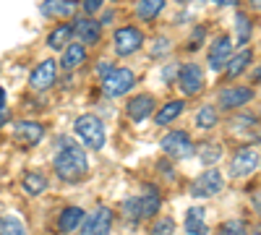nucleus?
I'll list each match as a JSON object with an SVG mask.
<instances>
[{"instance_id": "nucleus-40", "label": "nucleus", "mask_w": 261, "mask_h": 235, "mask_svg": "<svg viewBox=\"0 0 261 235\" xmlns=\"http://www.w3.org/2000/svg\"><path fill=\"white\" fill-rule=\"evenodd\" d=\"M253 134H256V139H261V118L256 120V128H253Z\"/></svg>"}, {"instance_id": "nucleus-1", "label": "nucleus", "mask_w": 261, "mask_h": 235, "mask_svg": "<svg viewBox=\"0 0 261 235\" xmlns=\"http://www.w3.org/2000/svg\"><path fill=\"white\" fill-rule=\"evenodd\" d=\"M53 167H55L60 180L79 183V180L86 178V173H89V157H86V152L81 146H76L73 141H63L60 152L53 160Z\"/></svg>"}, {"instance_id": "nucleus-14", "label": "nucleus", "mask_w": 261, "mask_h": 235, "mask_svg": "<svg viewBox=\"0 0 261 235\" xmlns=\"http://www.w3.org/2000/svg\"><path fill=\"white\" fill-rule=\"evenodd\" d=\"M84 220H86V212L81 206H65L58 217V230L63 235H73L76 230H81Z\"/></svg>"}, {"instance_id": "nucleus-12", "label": "nucleus", "mask_w": 261, "mask_h": 235, "mask_svg": "<svg viewBox=\"0 0 261 235\" xmlns=\"http://www.w3.org/2000/svg\"><path fill=\"white\" fill-rule=\"evenodd\" d=\"M230 58H232V39L227 34H220L212 42V47H209V68L214 73H220L227 66Z\"/></svg>"}, {"instance_id": "nucleus-36", "label": "nucleus", "mask_w": 261, "mask_h": 235, "mask_svg": "<svg viewBox=\"0 0 261 235\" xmlns=\"http://www.w3.org/2000/svg\"><path fill=\"white\" fill-rule=\"evenodd\" d=\"M6 123V89L0 87V128Z\"/></svg>"}, {"instance_id": "nucleus-18", "label": "nucleus", "mask_w": 261, "mask_h": 235, "mask_svg": "<svg viewBox=\"0 0 261 235\" xmlns=\"http://www.w3.org/2000/svg\"><path fill=\"white\" fill-rule=\"evenodd\" d=\"M39 8H42V16H47V18L50 16L53 18H71L79 11L76 0H45Z\"/></svg>"}, {"instance_id": "nucleus-17", "label": "nucleus", "mask_w": 261, "mask_h": 235, "mask_svg": "<svg viewBox=\"0 0 261 235\" xmlns=\"http://www.w3.org/2000/svg\"><path fill=\"white\" fill-rule=\"evenodd\" d=\"M139 206H141V220L157 217V212H160V206H162L160 188H154V186H144V194L139 196Z\"/></svg>"}, {"instance_id": "nucleus-38", "label": "nucleus", "mask_w": 261, "mask_h": 235, "mask_svg": "<svg viewBox=\"0 0 261 235\" xmlns=\"http://www.w3.org/2000/svg\"><path fill=\"white\" fill-rule=\"evenodd\" d=\"M220 8H232V6H238V0H214Z\"/></svg>"}, {"instance_id": "nucleus-32", "label": "nucleus", "mask_w": 261, "mask_h": 235, "mask_svg": "<svg viewBox=\"0 0 261 235\" xmlns=\"http://www.w3.org/2000/svg\"><path fill=\"white\" fill-rule=\"evenodd\" d=\"M123 215H125V220H141V206H139V196H128L125 201H123Z\"/></svg>"}, {"instance_id": "nucleus-5", "label": "nucleus", "mask_w": 261, "mask_h": 235, "mask_svg": "<svg viewBox=\"0 0 261 235\" xmlns=\"http://www.w3.org/2000/svg\"><path fill=\"white\" fill-rule=\"evenodd\" d=\"M141 45H144V32L134 24H125L113 34V50L118 58H130L141 50Z\"/></svg>"}, {"instance_id": "nucleus-20", "label": "nucleus", "mask_w": 261, "mask_h": 235, "mask_svg": "<svg viewBox=\"0 0 261 235\" xmlns=\"http://www.w3.org/2000/svg\"><path fill=\"white\" fill-rule=\"evenodd\" d=\"M73 34H76L73 24H68V21H63V24H58V27H55L50 34H47V45H50V50H65V47L71 45Z\"/></svg>"}, {"instance_id": "nucleus-7", "label": "nucleus", "mask_w": 261, "mask_h": 235, "mask_svg": "<svg viewBox=\"0 0 261 235\" xmlns=\"http://www.w3.org/2000/svg\"><path fill=\"white\" fill-rule=\"evenodd\" d=\"M261 165V154H258V149L256 146H241L235 152V157L230 160V178H235V180H243V178H248L253 170Z\"/></svg>"}, {"instance_id": "nucleus-16", "label": "nucleus", "mask_w": 261, "mask_h": 235, "mask_svg": "<svg viewBox=\"0 0 261 235\" xmlns=\"http://www.w3.org/2000/svg\"><path fill=\"white\" fill-rule=\"evenodd\" d=\"M13 134H16V139L21 144L34 146V144H39L42 139H45V125L37 123V120H21V123H16Z\"/></svg>"}, {"instance_id": "nucleus-11", "label": "nucleus", "mask_w": 261, "mask_h": 235, "mask_svg": "<svg viewBox=\"0 0 261 235\" xmlns=\"http://www.w3.org/2000/svg\"><path fill=\"white\" fill-rule=\"evenodd\" d=\"M55 81H58V60H55V58H47V60H42L39 66L32 71L29 87H32L34 92H45V89L53 87Z\"/></svg>"}, {"instance_id": "nucleus-41", "label": "nucleus", "mask_w": 261, "mask_h": 235, "mask_svg": "<svg viewBox=\"0 0 261 235\" xmlns=\"http://www.w3.org/2000/svg\"><path fill=\"white\" fill-rule=\"evenodd\" d=\"M251 3V8H256V11H261V0H248Z\"/></svg>"}, {"instance_id": "nucleus-23", "label": "nucleus", "mask_w": 261, "mask_h": 235, "mask_svg": "<svg viewBox=\"0 0 261 235\" xmlns=\"http://www.w3.org/2000/svg\"><path fill=\"white\" fill-rule=\"evenodd\" d=\"M84 60H86V45H84V42H79V45H68V47L63 50L60 66H63V71H76Z\"/></svg>"}, {"instance_id": "nucleus-10", "label": "nucleus", "mask_w": 261, "mask_h": 235, "mask_svg": "<svg viewBox=\"0 0 261 235\" xmlns=\"http://www.w3.org/2000/svg\"><path fill=\"white\" fill-rule=\"evenodd\" d=\"M251 99H253L251 87H225V89H220V97H217V108L220 110H241Z\"/></svg>"}, {"instance_id": "nucleus-39", "label": "nucleus", "mask_w": 261, "mask_h": 235, "mask_svg": "<svg viewBox=\"0 0 261 235\" xmlns=\"http://www.w3.org/2000/svg\"><path fill=\"white\" fill-rule=\"evenodd\" d=\"M253 81H256V84H261V63H258L256 71H253Z\"/></svg>"}, {"instance_id": "nucleus-29", "label": "nucleus", "mask_w": 261, "mask_h": 235, "mask_svg": "<svg viewBox=\"0 0 261 235\" xmlns=\"http://www.w3.org/2000/svg\"><path fill=\"white\" fill-rule=\"evenodd\" d=\"M0 235H27V227L16 215L0 217Z\"/></svg>"}, {"instance_id": "nucleus-25", "label": "nucleus", "mask_w": 261, "mask_h": 235, "mask_svg": "<svg viewBox=\"0 0 261 235\" xmlns=\"http://www.w3.org/2000/svg\"><path fill=\"white\" fill-rule=\"evenodd\" d=\"M165 11V0H136V16L141 21H154Z\"/></svg>"}, {"instance_id": "nucleus-31", "label": "nucleus", "mask_w": 261, "mask_h": 235, "mask_svg": "<svg viewBox=\"0 0 261 235\" xmlns=\"http://www.w3.org/2000/svg\"><path fill=\"white\" fill-rule=\"evenodd\" d=\"M172 50V39L170 37H157L151 42V58H167Z\"/></svg>"}, {"instance_id": "nucleus-42", "label": "nucleus", "mask_w": 261, "mask_h": 235, "mask_svg": "<svg viewBox=\"0 0 261 235\" xmlns=\"http://www.w3.org/2000/svg\"><path fill=\"white\" fill-rule=\"evenodd\" d=\"M253 235H261V225H258V227H256V230H253Z\"/></svg>"}, {"instance_id": "nucleus-26", "label": "nucleus", "mask_w": 261, "mask_h": 235, "mask_svg": "<svg viewBox=\"0 0 261 235\" xmlns=\"http://www.w3.org/2000/svg\"><path fill=\"white\" fill-rule=\"evenodd\" d=\"M217 120H220V113H217V108H212V105H204L193 118L196 128H201V131H212V128L217 125Z\"/></svg>"}, {"instance_id": "nucleus-28", "label": "nucleus", "mask_w": 261, "mask_h": 235, "mask_svg": "<svg viewBox=\"0 0 261 235\" xmlns=\"http://www.w3.org/2000/svg\"><path fill=\"white\" fill-rule=\"evenodd\" d=\"M235 34H238V45H248V39H251V18L246 11H238L235 13Z\"/></svg>"}, {"instance_id": "nucleus-8", "label": "nucleus", "mask_w": 261, "mask_h": 235, "mask_svg": "<svg viewBox=\"0 0 261 235\" xmlns=\"http://www.w3.org/2000/svg\"><path fill=\"white\" fill-rule=\"evenodd\" d=\"M81 232L84 235H110L113 232V209L107 204H99L92 215H86Z\"/></svg>"}, {"instance_id": "nucleus-19", "label": "nucleus", "mask_w": 261, "mask_h": 235, "mask_svg": "<svg viewBox=\"0 0 261 235\" xmlns=\"http://www.w3.org/2000/svg\"><path fill=\"white\" fill-rule=\"evenodd\" d=\"M251 60H253V50L251 47H241L238 53H232V58L227 60V79H238L241 73H246L248 71V66H251Z\"/></svg>"}, {"instance_id": "nucleus-27", "label": "nucleus", "mask_w": 261, "mask_h": 235, "mask_svg": "<svg viewBox=\"0 0 261 235\" xmlns=\"http://www.w3.org/2000/svg\"><path fill=\"white\" fill-rule=\"evenodd\" d=\"M21 186H24V191L29 196H39L42 191L47 188V178L42 175V173H27L24 180H21Z\"/></svg>"}, {"instance_id": "nucleus-43", "label": "nucleus", "mask_w": 261, "mask_h": 235, "mask_svg": "<svg viewBox=\"0 0 261 235\" xmlns=\"http://www.w3.org/2000/svg\"><path fill=\"white\" fill-rule=\"evenodd\" d=\"M115 3H118V0H115Z\"/></svg>"}, {"instance_id": "nucleus-21", "label": "nucleus", "mask_w": 261, "mask_h": 235, "mask_svg": "<svg viewBox=\"0 0 261 235\" xmlns=\"http://www.w3.org/2000/svg\"><path fill=\"white\" fill-rule=\"evenodd\" d=\"M183 110H186V99H170L154 113V123L157 125H170L172 120H178L183 115Z\"/></svg>"}, {"instance_id": "nucleus-35", "label": "nucleus", "mask_w": 261, "mask_h": 235, "mask_svg": "<svg viewBox=\"0 0 261 235\" xmlns=\"http://www.w3.org/2000/svg\"><path fill=\"white\" fill-rule=\"evenodd\" d=\"M102 6H105V0H81V8H84V13H86V16L99 13V11H102Z\"/></svg>"}, {"instance_id": "nucleus-13", "label": "nucleus", "mask_w": 261, "mask_h": 235, "mask_svg": "<svg viewBox=\"0 0 261 235\" xmlns=\"http://www.w3.org/2000/svg\"><path fill=\"white\" fill-rule=\"evenodd\" d=\"M125 113H128V118L134 123H144L146 118H151L157 113V102H154L151 94H136L134 99H128Z\"/></svg>"}, {"instance_id": "nucleus-34", "label": "nucleus", "mask_w": 261, "mask_h": 235, "mask_svg": "<svg viewBox=\"0 0 261 235\" xmlns=\"http://www.w3.org/2000/svg\"><path fill=\"white\" fill-rule=\"evenodd\" d=\"M204 37H206V27H196V29L191 32V39H188L186 50H188V53H196V47H201Z\"/></svg>"}, {"instance_id": "nucleus-4", "label": "nucleus", "mask_w": 261, "mask_h": 235, "mask_svg": "<svg viewBox=\"0 0 261 235\" xmlns=\"http://www.w3.org/2000/svg\"><path fill=\"white\" fill-rule=\"evenodd\" d=\"M222 188H225V175L217 167H206L199 178H193L191 196L193 199H214L222 194Z\"/></svg>"}, {"instance_id": "nucleus-30", "label": "nucleus", "mask_w": 261, "mask_h": 235, "mask_svg": "<svg viewBox=\"0 0 261 235\" xmlns=\"http://www.w3.org/2000/svg\"><path fill=\"white\" fill-rule=\"evenodd\" d=\"M217 235H248V225L241 217H232V220H225L217 227Z\"/></svg>"}, {"instance_id": "nucleus-6", "label": "nucleus", "mask_w": 261, "mask_h": 235, "mask_svg": "<svg viewBox=\"0 0 261 235\" xmlns=\"http://www.w3.org/2000/svg\"><path fill=\"white\" fill-rule=\"evenodd\" d=\"M160 146H162V152L170 160H188V157L196 154V144L191 141V136L186 131H170V134H165Z\"/></svg>"}, {"instance_id": "nucleus-24", "label": "nucleus", "mask_w": 261, "mask_h": 235, "mask_svg": "<svg viewBox=\"0 0 261 235\" xmlns=\"http://www.w3.org/2000/svg\"><path fill=\"white\" fill-rule=\"evenodd\" d=\"M199 160H201V165H206V167H214L217 162L222 160V144L220 141H204V144H199Z\"/></svg>"}, {"instance_id": "nucleus-37", "label": "nucleus", "mask_w": 261, "mask_h": 235, "mask_svg": "<svg viewBox=\"0 0 261 235\" xmlns=\"http://www.w3.org/2000/svg\"><path fill=\"white\" fill-rule=\"evenodd\" d=\"M110 68H113V66H110V63H107V60H102V63H97V73H99V76H105V73H107V71H110Z\"/></svg>"}, {"instance_id": "nucleus-2", "label": "nucleus", "mask_w": 261, "mask_h": 235, "mask_svg": "<svg viewBox=\"0 0 261 235\" xmlns=\"http://www.w3.org/2000/svg\"><path fill=\"white\" fill-rule=\"evenodd\" d=\"M73 131L81 139V144L86 149H92V152H99L105 146V123H102V118H97L92 113L79 115L76 123H73Z\"/></svg>"}, {"instance_id": "nucleus-15", "label": "nucleus", "mask_w": 261, "mask_h": 235, "mask_svg": "<svg viewBox=\"0 0 261 235\" xmlns=\"http://www.w3.org/2000/svg\"><path fill=\"white\" fill-rule=\"evenodd\" d=\"M76 37L84 42V45H97V42L102 39V24L99 21H94L92 16H84V18H76Z\"/></svg>"}, {"instance_id": "nucleus-22", "label": "nucleus", "mask_w": 261, "mask_h": 235, "mask_svg": "<svg viewBox=\"0 0 261 235\" xmlns=\"http://www.w3.org/2000/svg\"><path fill=\"white\" fill-rule=\"evenodd\" d=\"M183 227H186L188 235H206L209 227H206V220H204V209H201V206H191V209L186 212Z\"/></svg>"}, {"instance_id": "nucleus-3", "label": "nucleus", "mask_w": 261, "mask_h": 235, "mask_svg": "<svg viewBox=\"0 0 261 235\" xmlns=\"http://www.w3.org/2000/svg\"><path fill=\"white\" fill-rule=\"evenodd\" d=\"M134 84H136V73L128 66H113L102 76V92L107 99H118L134 89Z\"/></svg>"}, {"instance_id": "nucleus-9", "label": "nucleus", "mask_w": 261, "mask_h": 235, "mask_svg": "<svg viewBox=\"0 0 261 235\" xmlns=\"http://www.w3.org/2000/svg\"><path fill=\"white\" fill-rule=\"evenodd\" d=\"M178 84H180V92L186 97H196L204 89V68L199 63H186V66H180Z\"/></svg>"}, {"instance_id": "nucleus-33", "label": "nucleus", "mask_w": 261, "mask_h": 235, "mask_svg": "<svg viewBox=\"0 0 261 235\" xmlns=\"http://www.w3.org/2000/svg\"><path fill=\"white\" fill-rule=\"evenodd\" d=\"M151 235H175V220L172 217H160L151 227Z\"/></svg>"}]
</instances>
